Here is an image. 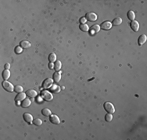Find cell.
Segmentation results:
<instances>
[{
	"instance_id": "4fadbf2b",
	"label": "cell",
	"mask_w": 147,
	"mask_h": 140,
	"mask_svg": "<svg viewBox=\"0 0 147 140\" xmlns=\"http://www.w3.org/2000/svg\"><path fill=\"white\" fill-rule=\"evenodd\" d=\"M25 93H26V95H27L28 97H31V98L37 97V92L35 91V90H28L26 91Z\"/></svg>"
},
{
	"instance_id": "2e32d148",
	"label": "cell",
	"mask_w": 147,
	"mask_h": 140,
	"mask_svg": "<svg viewBox=\"0 0 147 140\" xmlns=\"http://www.w3.org/2000/svg\"><path fill=\"white\" fill-rule=\"evenodd\" d=\"M61 67H62V64H61V62L57 60L55 62V64H54V66L53 68L54 69L56 70V72H59L60 69H61Z\"/></svg>"
},
{
	"instance_id": "1f68e13d",
	"label": "cell",
	"mask_w": 147,
	"mask_h": 140,
	"mask_svg": "<svg viewBox=\"0 0 147 140\" xmlns=\"http://www.w3.org/2000/svg\"><path fill=\"white\" fill-rule=\"evenodd\" d=\"M54 66V65H52V63H49V68L50 69H52Z\"/></svg>"
},
{
	"instance_id": "7c38bea8",
	"label": "cell",
	"mask_w": 147,
	"mask_h": 140,
	"mask_svg": "<svg viewBox=\"0 0 147 140\" xmlns=\"http://www.w3.org/2000/svg\"><path fill=\"white\" fill-rule=\"evenodd\" d=\"M31 100L29 99V98H25L24 100L21 101V103H20V105H21L22 107L24 108V107H29V106L31 105Z\"/></svg>"
},
{
	"instance_id": "7402d4cb",
	"label": "cell",
	"mask_w": 147,
	"mask_h": 140,
	"mask_svg": "<svg viewBox=\"0 0 147 140\" xmlns=\"http://www.w3.org/2000/svg\"><path fill=\"white\" fill-rule=\"evenodd\" d=\"M50 90L52 93H59L60 91V87L57 85H52L50 87Z\"/></svg>"
},
{
	"instance_id": "8fae6325",
	"label": "cell",
	"mask_w": 147,
	"mask_h": 140,
	"mask_svg": "<svg viewBox=\"0 0 147 140\" xmlns=\"http://www.w3.org/2000/svg\"><path fill=\"white\" fill-rule=\"evenodd\" d=\"M146 39H147V37L146 34H142L139 36V37L138 39V45H142L146 43Z\"/></svg>"
},
{
	"instance_id": "cb8c5ba5",
	"label": "cell",
	"mask_w": 147,
	"mask_h": 140,
	"mask_svg": "<svg viewBox=\"0 0 147 140\" xmlns=\"http://www.w3.org/2000/svg\"><path fill=\"white\" fill-rule=\"evenodd\" d=\"M79 27H80V30H81V31H83V32H86V31L89 30L88 26L86 24V23H84V24H81Z\"/></svg>"
},
{
	"instance_id": "30bf717a",
	"label": "cell",
	"mask_w": 147,
	"mask_h": 140,
	"mask_svg": "<svg viewBox=\"0 0 147 140\" xmlns=\"http://www.w3.org/2000/svg\"><path fill=\"white\" fill-rule=\"evenodd\" d=\"M49 121H51V123L55 124H58L60 123V120L59 117L56 115H51L50 118H49Z\"/></svg>"
},
{
	"instance_id": "5b68a950",
	"label": "cell",
	"mask_w": 147,
	"mask_h": 140,
	"mask_svg": "<svg viewBox=\"0 0 147 140\" xmlns=\"http://www.w3.org/2000/svg\"><path fill=\"white\" fill-rule=\"evenodd\" d=\"M85 19L88 21L92 22V21H96L97 20V15L95 12H88L85 15Z\"/></svg>"
},
{
	"instance_id": "7a4b0ae2",
	"label": "cell",
	"mask_w": 147,
	"mask_h": 140,
	"mask_svg": "<svg viewBox=\"0 0 147 140\" xmlns=\"http://www.w3.org/2000/svg\"><path fill=\"white\" fill-rule=\"evenodd\" d=\"M2 86H3L5 90H6V91L9 93L14 91V86H13V84L11 82L6 81V80H4V81L2 82Z\"/></svg>"
},
{
	"instance_id": "f546056e",
	"label": "cell",
	"mask_w": 147,
	"mask_h": 140,
	"mask_svg": "<svg viewBox=\"0 0 147 140\" xmlns=\"http://www.w3.org/2000/svg\"><path fill=\"white\" fill-rule=\"evenodd\" d=\"M10 67V65L9 63H6V65H5V69H9Z\"/></svg>"
},
{
	"instance_id": "9a60e30c",
	"label": "cell",
	"mask_w": 147,
	"mask_h": 140,
	"mask_svg": "<svg viewBox=\"0 0 147 140\" xmlns=\"http://www.w3.org/2000/svg\"><path fill=\"white\" fill-rule=\"evenodd\" d=\"M20 45L22 48L23 49H27L28 48H30L31 46V43L28 41H21L20 43Z\"/></svg>"
},
{
	"instance_id": "603a6c76",
	"label": "cell",
	"mask_w": 147,
	"mask_h": 140,
	"mask_svg": "<svg viewBox=\"0 0 147 140\" xmlns=\"http://www.w3.org/2000/svg\"><path fill=\"white\" fill-rule=\"evenodd\" d=\"M49 61L52 63V62H55L56 61V55L55 53H50L49 55Z\"/></svg>"
},
{
	"instance_id": "484cf974",
	"label": "cell",
	"mask_w": 147,
	"mask_h": 140,
	"mask_svg": "<svg viewBox=\"0 0 147 140\" xmlns=\"http://www.w3.org/2000/svg\"><path fill=\"white\" fill-rule=\"evenodd\" d=\"M113 119V115L112 114H106V115H105V120H106L107 122H110V121H111Z\"/></svg>"
},
{
	"instance_id": "4dcf8cb0",
	"label": "cell",
	"mask_w": 147,
	"mask_h": 140,
	"mask_svg": "<svg viewBox=\"0 0 147 140\" xmlns=\"http://www.w3.org/2000/svg\"><path fill=\"white\" fill-rule=\"evenodd\" d=\"M41 98H42V97H37V101H38V103H41V101H42V100H41Z\"/></svg>"
},
{
	"instance_id": "ba28073f",
	"label": "cell",
	"mask_w": 147,
	"mask_h": 140,
	"mask_svg": "<svg viewBox=\"0 0 147 140\" xmlns=\"http://www.w3.org/2000/svg\"><path fill=\"white\" fill-rule=\"evenodd\" d=\"M23 120H24L26 122H28V123H29V124H31V122H33V120H34L33 117L29 113H28V112L24 113L23 115Z\"/></svg>"
},
{
	"instance_id": "5bb4252c",
	"label": "cell",
	"mask_w": 147,
	"mask_h": 140,
	"mask_svg": "<svg viewBox=\"0 0 147 140\" xmlns=\"http://www.w3.org/2000/svg\"><path fill=\"white\" fill-rule=\"evenodd\" d=\"M26 93H20L19 94H17V96H16L15 97V101H22L25 99L26 97Z\"/></svg>"
},
{
	"instance_id": "ac0fdd59",
	"label": "cell",
	"mask_w": 147,
	"mask_h": 140,
	"mask_svg": "<svg viewBox=\"0 0 147 140\" xmlns=\"http://www.w3.org/2000/svg\"><path fill=\"white\" fill-rule=\"evenodd\" d=\"M10 76V72L9 69H5L2 72V78L4 79V80H7Z\"/></svg>"
},
{
	"instance_id": "f1b7e54d",
	"label": "cell",
	"mask_w": 147,
	"mask_h": 140,
	"mask_svg": "<svg viewBox=\"0 0 147 140\" xmlns=\"http://www.w3.org/2000/svg\"><path fill=\"white\" fill-rule=\"evenodd\" d=\"M80 22L81 23V24H84V23H85V22H86L85 17H81V19H80Z\"/></svg>"
},
{
	"instance_id": "9c48e42d",
	"label": "cell",
	"mask_w": 147,
	"mask_h": 140,
	"mask_svg": "<svg viewBox=\"0 0 147 140\" xmlns=\"http://www.w3.org/2000/svg\"><path fill=\"white\" fill-rule=\"evenodd\" d=\"M111 27H112V23L109 21H104L100 25V28H102L103 30H110Z\"/></svg>"
},
{
	"instance_id": "52a82bcc",
	"label": "cell",
	"mask_w": 147,
	"mask_h": 140,
	"mask_svg": "<svg viewBox=\"0 0 147 140\" xmlns=\"http://www.w3.org/2000/svg\"><path fill=\"white\" fill-rule=\"evenodd\" d=\"M130 27L132 28V30L135 32H137L139 29V23L136 20H133V21H131L130 23Z\"/></svg>"
},
{
	"instance_id": "d6986e66",
	"label": "cell",
	"mask_w": 147,
	"mask_h": 140,
	"mask_svg": "<svg viewBox=\"0 0 147 140\" xmlns=\"http://www.w3.org/2000/svg\"><path fill=\"white\" fill-rule=\"evenodd\" d=\"M127 16H128V20H130L131 21H133V20H135V12H134L133 11H132V10H130V11L128 12Z\"/></svg>"
},
{
	"instance_id": "3957f363",
	"label": "cell",
	"mask_w": 147,
	"mask_h": 140,
	"mask_svg": "<svg viewBox=\"0 0 147 140\" xmlns=\"http://www.w3.org/2000/svg\"><path fill=\"white\" fill-rule=\"evenodd\" d=\"M103 107H104L105 111H106L107 113L114 114V113L115 112L114 106L111 103H110V102H105L104 104H103Z\"/></svg>"
},
{
	"instance_id": "277c9868",
	"label": "cell",
	"mask_w": 147,
	"mask_h": 140,
	"mask_svg": "<svg viewBox=\"0 0 147 140\" xmlns=\"http://www.w3.org/2000/svg\"><path fill=\"white\" fill-rule=\"evenodd\" d=\"M52 82H53V79H51V78H47L42 82V87L44 89L50 88L51 86L52 85Z\"/></svg>"
},
{
	"instance_id": "83f0119b",
	"label": "cell",
	"mask_w": 147,
	"mask_h": 140,
	"mask_svg": "<svg viewBox=\"0 0 147 140\" xmlns=\"http://www.w3.org/2000/svg\"><path fill=\"white\" fill-rule=\"evenodd\" d=\"M22 51H23V48L20 46H17L15 48V53L16 54H20L22 52Z\"/></svg>"
},
{
	"instance_id": "44dd1931",
	"label": "cell",
	"mask_w": 147,
	"mask_h": 140,
	"mask_svg": "<svg viewBox=\"0 0 147 140\" xmlns=\"http://www.w3.org/2000/svg\"><path fill=\"white\" fill-rule=\"evenodd\" d=\"M41 114L44 115V116H46V117H49V116H50L52 115V112H51V111L49 110V109L48 108H44L41 110Z\"/></svg>"
},
{
	"instance_id": "ffe728a7",
	"label": "cell",
	"mask_w": 147,
	"mask_h": 140,
	"mask_svg": "<svg viewBox=\"0 0 147 140\" xmlns=\"http://www.w3.org/2000/svg\"><path fill=\"white\" fill-rule=\"evenodd\" d=\"M122 23V19L120 17H117L115 18V19L112 21V24L114 25V26H118L120 24H121Z\"/></svg>"
},
{
	"instance_id": "d4e9b609",
	"label": "cell",
	"mask_w": 147,
	"mask_h": 140,
	"mask_svg": "<svg viewBox=\"0 0 147 140\" xmlns=\"http://www.w3.org/2000/svg\"><path fill=\"white\" fill-rule=\"evenodd\" d=\"M33 124L36 126H41L42 124V121L40 118H35L33 120Z\"/></svg>"
},
{
	"instance_id": "4316f807",
	"label": "cell",
	"mask_w": 147,
	"mask_h": 140,
	"mask_svg": "<svg viewBox=\"0 0 147 140\" xmlns=\"http://www.w3.org/2000/svg\"><path fill=\"white\" fill-rule=\"evenodd\" d=\"M23 87L21 86H16L14 87V91L16 93H22L23 92Z\"/></svg>"
},
{
	"instance_id": "e0dca14e",
	"label": "cell",
	"mask_w": 147,
	"mask_h": 140,
	"mask_svg": "<svg viewBox=\"0 0 147 140\" xmlns=\"http://www.w3.org/2000/svg\"><path fill=\"white\" fill-rule=\"evenodd\" d=\"M60 79H61V74H60V72H56L53 74V81H55L56 82H60Z\"/></svg>"
},
{
	"instance_id": "6da1fadb",
	"label": "cell",
	"mask_w": 147,
	"mask_h": 140,
	"mask_svg": "<svg viewBox=\"0 0 147 140\" xmlns=\"http://www.w3.org/2000/svg\"><path fill=\"white\" fill-rule=\"evenodd\" d=\"M41 97L46 101H51L53 99V96H52V93L50 92H49L48 90H42V91L41 92Z\"/></svg>"
},
{
	"instance_id": "8992f818",
	"label": "cell",
	"mask_w": 147,
	"mask_h": 140,
	"mask_svg": "<svg viewBox=\"0 0 147 140\" xmlns=\"http://www.w3.org/2000/svg\"><path fill=\"white\" fill-rule=\"evenodd\" d=\"M99 30H100V26L95 24L89 29V32H90L91 35H95L97 33H99Z\"/></svg>"
}]
</instances>
